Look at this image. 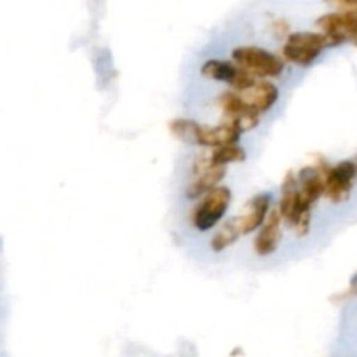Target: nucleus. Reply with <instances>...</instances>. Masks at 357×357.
Wrapping results in <instances>:
<instances>
[{"mask_svg": "<svg viewBox=\"0 0 357 357\" xmlns=\"http://www.w3.org/2000/svg\"><path fill=\"white\" fill-rule=\"evenodd\" d=\"M357 181L356 160H340L335 166H328L324 174V195L331 204H340L351 197V192Z\"/></svg>", "mask_w": 357, "mask_h": 357, "instance_id": "nucleus-9", "label": "nucleus"}, {"mask_svg": "<svg viewBox=\"0 0 357 357\" xmlns=\"http://www.w3.org/2000/svg\"><path fill=\"white\" fill-rule=\"evenodd\" d=\"M241 94L248 101V105H251L255 110L264 115L275 107L281 93H279V87L272 80L257 79L253 86L248 87L246 91H241Z\"/></svg>", "mask_w": 357, "mask_h": 357, "instance_id": "nucleus-14", "label": "nucleus"}, {"mask_svg": "<svg viewBox=\"0 0 357 357\" xmlns=\"http://www.w3.org/2000/svg\"><path fill=\"white\" fill-rule=\"evenodd\" d=\"M274 208L272 206V195L264 192V194H257L246 206H244L243 211L236 216L237 227H239L241 234L243 236H250L255 234L264 222L267 220L268 213Z\"/></svg>", "mask_w": 357, "mask_h": 357, "instance_id": "nucleus-11", "label": "nucleus"}, {"mask_svg": "<svg viewBox=\"0 0 357 357\" xmlns=\"http://www.w3.org/2000/svg\"><path fill=\"white\" fill-rule=\"evenodd\" d=\"M278 209L282 216V222L295 232V236L305 237L310 232L314 208L303 201L298 187V178L293 171L286 173L284 180H282Z\"/></svg>", "mask_w": 357, "mask_h": 357, "instance_id": "nucleus-2", "label": "nucleus"}, {"mask_svg": "<svg viewBox=\"0 0 357 357\" xmlns=\"http://www.w3.org/2000/svg\"><path fill=\"white\" fill-rule=\"evenodd\" d=\"M209 160L215 166H230V164H241L246 160V150L239 145V143H232V145H222L211 149L208 152Z\"/></svg>", "mask_w": 357, "mask_h": 357, "instance_id": "nucleus-16", "label": "nucleus"}, {"mask_svg": "<svg viewBox=\"0 0 357 357\" xmlns=\"http://www.w3.org/2000/svg\"><path fill=\"white\" fill-rule=\"evenodd\" d=\"M330 47V40L323 31H293L282 44L281 56L286 63L307 68Z\"/></svg>", "mask_w": 357, "mask_h": 357, "instance_id": "nucleus-3", "label": "nucleus"}, {"mask_svg": "<svg viewBox=\"0 0 357 357\" xmlns=\"http://www.w3.org/2000/svg\"><path fill=\"white\" fill-rule=\"evenodd\" d=\"M352 284H354V286H357V275H356V278H354V279H352Z\"/></svg>", "mask_w": 357, "mask_h": 357, "instance_id": "nucleus-18", "label": "nucleus"}, {"mask_svg": "<svg viewBox=\"0 0 357 357\" xmlns=\"http://www.w3.org/2000/svg\"><path fill=\"white\" fill-rule=\"evenodd\" d=\"M241 237H243V234H241L239 227H237V222H236V216H234V218L225 220V222L215 230L209 246H211V250L215 251V253H222V251H225L227 248L234 246Z\"/></svg>", "mask_w": 357, "mask_h": 357, "instance_id": "nucleus-15", "label": "nucleus"}, {"mask_svg": "<svg viewBox=\"0 0 357 357\" xmlns=\"http://www.w3.org/2000/svg\"><path fill=\"white\" fill-rule=\"evenodd\" d=\"M316 24L326 35L331 47H338L345 42H351L357 47V13L337 10V13L323 14L317 17Z\"/></svg>", "mask_w": 357, "mask_h": 357, "instance_id": "nucleus-7", "label": "nucleus"}, {"mask_svg": "<svg viewBox=\"0 0 357 357\" xmlns=\"http://www.w3.org/2000/svg\"><path fill=\"white\" fill-rule=\"evenodd\" d=\"M282 216L279 213L278 206L271 209L267 220L264 225L257 230V236L253 241L255 253L260 258H267L278 251L279 243H281V227H282Z\"/></svg>", "mask_w": 357, "mask_h": 357, "instance_id": "nucleus-12", "label": "nucleus"}, {"mask_svg": "<svg viewBox=\"0 0 357 357\" xmlns=\"http://www.w3.org/2000/svg\"><path fill=\"white\" fill-rule=\"evenodd\" d=\"M201 75L208 80L227 84L234 91H246L248 87L257 82V77L251 75L237 63L227 61V59H208L202 63Z\"/></svg>", "mask_w": 357, "mask_h": 357, "instance_id": "nucleus-8", "label": "nucleus"}, {"mask_svg": "<svg viewBox=\"0 0 357 357\" xmlns=\"http://www.w3.org/2000/svg\"><path fill=\"white\" fill-rule=\"evenodd\" d=\"M229 166H215L209 160L208 153L197 157L192 164V180L187 187L188 199H199L209 192L211 188L218 187L227 174Z\"/></svg>", "mask_w": 357, "mask_h": 357, "instance_id": "nucleus-10", "label": "nucleus"}, {"mask_svg": "<svg viewBox=\"0 0 357 357\" xmlns=\"http://www.w3.org/2000/svg\"><path fill=\"white\" fill-rule=\"evenodd\" d=\"M216 105L222 112V119H230V121L237 122L243 132L253 131L255 128L260 126L261 114L255 110L251 105H248L239 91L230 89L220 93L216 98Z\"/></svg>", "mask_w": 357, "mask_h": 357, "instance_id": "nucleus-6", "label": "nucleus"}, {"mask_svg": "<svg viewBox=\"0 0 357 357\" xmlns=\"http://www.w3.org/2000/svg\"><path fill=\"white\" fill-rule=\"evenodd\" d=\"M328 166H330L328 162H317L312 166L302 167L296 174L303 201L312 208H316V204L321 201V197H324V192H326L324 174H326Z\"/></svg>", "mask_w": 357, "mask_h": 357, "instance_id": "nucleus-13", "label": "nucleus"}, {"mask_svg": "<svg viewBox=\"0 0 357 357\" xmlns=\"http://www.w3.org/2000/svg\"><path fill=\"white\" fill-rule=\"evenodd\" d=\"M169 131L181 142L202 149H216L222 145L239 143L243 129L230 119H222L218 124H201L192 119H174L169 124Z\"/></svg>", "mask_w": 357, "mask_h": 357, "instance_id": "nucleus-1", "label": "nucleus"}, {"mask_svg": "<svg viewBox=\"0 0 357 357\" xmlns=\"http://www.w3.org/2000/svg\"><path fill=\"white\" fill-rule=\"evenodd\" d=\"M230 56L234 63L257 79H279L286 70V61L282 56L260 45H239L232 49Z\"/></svg>", "mask_w": 357, "mask_h": 357, "instance_id": "nucleus-4", "label": "nucleus"}, {"mask_svg": "<svg viewBox=\"0 0 357 357\" xmlns=\"http://www.w3.org/2000/svg\"><path fill=\"white\" fill-rule=\"evenodd\" d=\"M356 162H357V160H356Z\"/></svg>", "mask_w": 357, "mask_h": 357, "instance_id": "nucleus-19", "label": "nucleus"}, {"mask_svg": "<svg viewBox=\"0 0 357 357\" xmlns=\"http://www.w3.org/2000/svg\"><path fill=\"white\" fill-rule=\"evenodd\" d=\"M326 2L335 3L340 7V10H351V13H357V0H326Z\"/></svg>", "mask_w": 357, "mask_h": 357, "instance_id": "nucleus-17", "label": "nucleus"}, {"mask_svg": "<svg viewBox=\"0 0 357 357\" xmlns=\"http://www.w3.org/2000/svg\"><path fill=\"white\" fill-rule=\"evenodd\" d=\"M230 204H232V190L229 187L218 185L211 188L202 197H199V202L192 208V227L197 232H209L216 229L229 211Z\"/></svg>", "mask_w": 357, "mask_h": 357, "instance_id": "nucleus-5", "label": "nucleus"}]
</instances>
